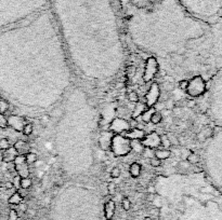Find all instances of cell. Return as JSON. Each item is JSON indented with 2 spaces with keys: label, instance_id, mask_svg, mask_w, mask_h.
Instances as JSON below:
<instances>
[{
  "label": "cell",
  "instance_id": "obj_1",
  "mask_svg": "<svg viewBox=\"0 0 222 220\" xmlns=\"http://www.w3.org/2000/svg\"><path fill=\"white\" fill-rule=\"evenodd\" d=\"M201 63L212 70H222V14L212 33L206 34L201 44Z\"/></svg>",
  "mask_w": 222,
  "mask_h": 220
},
{
  "label": "cell",
  "instance_id": "obj_2",
  "mask_svg": "<svg viewBox=\"0 0 222 220\" xmlns=\"http://www.w3.org/2000/svg\"><path fill=\"white\" fill-rule=\"evenodd\" d=\"M206 139H210L206 157L209 170L207 177L222 194V128H213L211 135Z\"/></svg>",
  "mask_w": 222,
  "mask_h": 220
},
{
  "label": "cell",
  "instance_id": "obj_3",
  "mask_svg": "<svg viewBox=\"0 0 222 220\" xmlns=\"http://www.w3.org/2000/svg\"><path fill=\"white\" fill-rule=\"evenodd\" d=\"M183 7L203 18H218L222 14V0H178Z\"/></svg>",
  "mask_w": 222,
  "mask_h": 220
},
{
  "label": "cell",
  "instance_id": "obj_4",
  "mask_svg": "<svg viewBox=\"0 0 222 220\" xmlns=\"http://www.w3.org/2000/svg\"><path fill=\"white\" fill-rule=\"evenodd\" d=\"M207 109L210 110L212 120L222 128V70H219L210 85Z\"/></svg>",
  "mask_w": 222,
  "mask_h": 220
},
{
  "label": "cell",
  "instance_id": "obj_5",
  "mask_svg": "<svg viewBox=\"0 0 222 220\" xmlns=\"http://www.w3.org/2000/svg\"><path fill=\"white\" fill-rule=\"evenodd\" d=\"M47 0H0V21L38 8Z\"/></svg>",
  "mask_w": 222,
  "mask_h": 220
},
{
  "label": "cell",
  "instance_id": "obj_6",
  "mask_svg": "<svg viewBox=\"0 0 222 220\" xmlns=\"http://www.w3.org/2000/svg\"><path fill=\"white\" fill-rule=\"evenodd\" d=\"M112 151L117 157H123L131 152V140L123 137V135H114L112 137L111 147Z\"/></svg>",
  "mask_w": 222,
  "mask_h": 220
},
{
  "label": "cell",
  "instance_id": "obj_7",
  "mask_svg": "<svg viewBox=\"0 0 222 220\" xmlns=\"http://www.w3.org/2000/svg\"><path fill=\"white\" fill-rule=\"evenodd\" d=\"M187 94L191 96H199L206 91V84L201 76H195L192 80L189 81V85L186 87Z\"/></svg>",
  "mask_w": 222,
  "mask_h": 220
},
{
  "label": "cell",
  "instance_id": "obj_8",
  "mask_svg": "<svg viewBox=\"0 0 222 220\" xmlns=\"http://www.w3.org/2000/svg\"><path fill=\"white\" fill-rule=\"evenodd\" d=\"M158 71V63L155 57H148L145 64V70L143 74V80L145 82H150L154 77H156Z\"/></svg>",
  "mask_w": 222,
  "mask_h": 220
},
{
  "label": "cell",
  "instance_id": "obj_9",
  "mask_svg": "<svg viewBox=\"0 0 222 220\" xmlns=\"http://www.w3.org/2000/svg\"><path fill=\"white\" fill-rule=\"evenodd\" d=\"M160 96V89H159L158 83H152L150 89L147 91L146 95H145V105L147 108L154 107V105L156 104Z\"/></svg>",
  "mask_w": 222,
  "mask_h": 220
},
{
  "label": "cell",
  "instance_id": "obj_10",
  "mask_svg": "<svg viewBox=\"0 0 222 220\" xmlns=\"http://www.w3.org/2000/svg\"><path fill=\"white\" fill-rule=\"evenodd\" d=\"M140 141H141L142 146L144 148L154 149L160 146V136L157 133H155V132H152L151 134L145 135V137H144L143 139L140 140Z\"/></svg>",
  "mask_w": 222,
  "mask_h": 220
},
{
  "label": "cell",
  "instance_id": "obj_11",
  "mask_svg": "<svg viewBox=\"0 0 222 220\" xmlns=\"http://www.w3.org/2000/svg\"><path fill=\"white\" fill-rule=\"evenodd\" d=\"M110 130L112 132H115V133H123L126 131H129V122L126 121L125 119H120V118L114 119L110 125Z\"/></svg>",
  "mask_w": 222,
  "mask_h": 220
},
{
  "label": "cell",
  "instance_id": "obj_12",
  "mask_svg": "<svg viewBox=\"0 0 222 220\" xmlns=\"http://www.w3.org/2000/svg\"><path fill=\"white\" fill-rule=\"evenodd\" d=\"M25 121H26L25 118H22L20 116H14V114H12V116H10L8 118V124H9V126H11L16 132L23 131V127L26 124Z\"/></svg>",
  "mask_w": 222,
  "mask_h": 220
},
{
  "label": "cell",
  "instance_id": "obj_13",
  "mask_svg": "<svg viewBox=\"0 0 222 220\" xmlns=\"http://www.w3.org/2000/svg\"><path fill=\"white\" fill-rule=\"evenodd\" d=\"M123 136L130 140H141L145 137V132L141 128H130L123 133Z\"/></svg>",
  "mask_w": 222,
  "mask_h": 220
},
{
  "label": "cell",
  "instance_id": "obj_14",
  "mask_svg": "<svg viewBox=\"0 0 222 220\" xmlns=\"http://www.w3.org/2000/svg\"><path fill=\"white\" fill-rule=\"evenodd\" d=\"M13 148L16 150L18 154L26 155L28 152H30V145L27 141H24V140L15 141L14 145H13Z\"/></svg>",
  "mask_w": 222,
  "mask_h": 220
},
{
  "label": "cell",
  "instance_id": "obj_15",
  "mask_svg": "<svg viewBox=\"0 0 222 220\" xmlns=\"http://www.w3.org/2000/svg\"><path fill=\"white\" fill-rule=\"evenodd\" d=\"M18 155V152L13 147H10L2 152V162L3 163H13V160Z\"/></svg>",
  "mask_w": 222,
  "mask_h": 220
},
{
  "label": "cell",
  "instance_id": "obj_16",
  "mask_svg": "<svg viewBox=\"0 0 222 220\" xmlns=\"http://www.w3.org/2000/svg\"><path fill=\"white\" fill-rule=\"evenodd\" d=\"M115 209H116V205L113 200H110L105 203L104 205V216L107 220H111L115 214Z\"/></svg>",
  "mask_w": 222,
  "mask_h": 220
},
{
  "label": "cell",
  "instance_id": "obj_17",
  "mask_svg": "<svg viewBox=\"0 0 222 220\" xmlns=\"http://www.w3.org/2000/svg\"><path fill=\"white\" fill-rule=\"evenodd\" d=\"M15 170L18 172V175L21 177V178H27L29 176V167H28V164L23 163V164H18V165H14Z\"/></svg>",
  "mask_w": 222,
  "mask_h": 220
},
{
  "label": "cell",
  "instance_id": "obj_18",
  "mask_svg": "<svg viewBox=\"0 0 222 220\" xmlns=\"http://www.w3.org/2000/svg\"><path fill=\"white\" fill-rule=\"evenodd\" d=\"M171 155V151L168 149H158L154 152V157L159 160H166V159H169Z\"/></svg>",
  "mask_w": 222,
  "mask_h": 220
},
{
  "label": "cell",
  "instance_id": "obj_19",
  "mask_svg": "<svg viewBox=\"0 0 222 220\" xmlns=\"http://www.w3.org/2000/svg\"><path fill=\"white\" fill-rule=\"evenodd\" d=\"M129 173L130 175H131V177H133V178L139 177L140 174H141V165L139 163H137V162L132 163L129 167Z\"/></svg>",
  "mask_w": 222,
  "mask_h": 220
},
{
  "label": "cell",
  "instance_id": "obj_20",
  "mask_svg": "<svg viewBox=\"0 0 222 220\" xmlns=\"http://www.w3.org/2000/svg\"><path fill=\"white\" fill-rule=\"evenodd\" d=\"M147 109L146 107V105H145V103H137V107H135V112L132 113V116H131V119H135L137 117L139 116H141L142 113L145 111V110Z\"/></svg>",
  "mask_w": 222,
  "mask_h": 220
},
{
  "label": "cell",
  "instance_id": "obj_21",
  "mask_svg": "<svg viewBox=\"0 0 222 220\" xmlns=\"http://www.w3.org/2000/svg\"><path fill=\"white\" fill-rule=\"evenodd\" d=\"M22 201H23V199H22V196L20 195V193H18V191L14 192V193L9 197V200H8L9 204H11V205H18V204H21L22 203Z\"/></svg>",
  "mask_w": 222,
  "mask_h": 220
},
{
  "label": "cell",
  "instance_id": "obj_22",
  "mask_svg": "<svg viewBox=\"0 0 222 220\" xmlns=\"http://www.w3.org/2000/svg\"><path fill=\"white\" fill-rule=\"evenodd\" d=\"M131 149H133L135 151H137V153H143L145 148L142 146V144L140 140H131Z\"/></svg>",
  "mask_w": 222,
  "mask_h": 220
},
{
  "label": "cell",
  "instance_id": "obj_23",
  "mask_svg": "<svg viewBox=\"0 0 222 220\" xmlns=\"http://www.w3.org/2000/svg\"><path fill=\"white\" fill-rule=\"evenodd\" d=\"M162 121V114L159 111H154L153 114L151 116L150 122H152L153 124H159Z\"/></svg>",
  "mask_w": 222,
  "mask_h": 220
},
{
  "label": "cell",
  "instance_id": "obj_24",
  "mask_svg": "<svg viewBox=\"0 0 222 220\" xmlns=\"http://www.w3.org/2000/svg\"><path fill=\"white\" fill-rule=\"evenodd\" d=\"M25 158H26V163L28 164V165H32V164H35L38 161V157H37L36 153H34L33 151L28 152L26 155H25Z\"/></svg>",
  "mask_w": 222,
  "mask_h": 220
},
{
  "label": "cell",
  "instance_id": "obj_25",
  "mask_svg": "<svg viewBox=\"0 0 222 220\" xmlns=\"http://www.w3.org/2000/svg\"><path fill=\"white\" fill-rule=\"evenodd\" d=\"M155 111V109H154L153 107L152 108H147L145 111H144L143 113L141 114L142 117V120H143V122L147 123V122H150V120H151V116L153 114V112Z\"/></svg>",
  "mask_w": 222,
  "mask_h": 220
},
{
  "label": "cell",
  "instance_id": "obj_26",
  "mask_svg": "<svg viewBox=\"0 0 222 220\" xmlns=\"http://www.w3.org/2000/svg\"><path fill=\"white\" fill-rule=\"evenodd\" d=\"M9 108H10L9 101H6V99H3L2 97L0 98V113H2V114L7 113L9 111Z\"/></svg>",
  "mask_w": 222,
  "mask_h": 220
},
{
  "label": "cell",
  "instance_id": "obj_27",
  "mask_svg": "<svg viewBox=\"0 0 222 220\" xmlns=\"http://www.w3.org/2000/svg\"><path fill=\"white\" fill-rule=\"evenodd\" d=\"M32 186H33V180H32L29 177H27V178H21L20 188H22V189H29Z\"/></svg>",
  "mask_w": 222,
  "mask_h": 220
},
{
  "label": "cell",
  "instance_id": "obj_28",
  "mask_svg": "<svg viewBox=\"0 0 222 220\" xmlns=\"http://www.w3.org/2000/svg\"><path fill=\"white\" fill-rule=\"evenodd\" d=\"M34 132V126L32 123H26V124L24 125V127H23V131H22V133L24 135H26V136H30V135L33 134Z\"/></svg>",
  "mask_w": 222,
  "mask_h": 220
},
{
  "label": "cell",
  "instance_id": "obj_29",
  "mask_svg": "<svg viewBox=\"0 0 222 220\" xmlns=\"http://www.w3.org/2000/svg\"><path fill=\"white\" fill-rule=\"evenodd\" d=\"M10 147H11V144H10L8 138H1L0 139V151H4Z\"/></svg>",
  "mask_w": 222,
  "mask_h": 220
},
{
  "label": "cell",
  "instance_id": "obj_30",
  "mask_svg": "<svg viewBox=\"0 0 222 220\" xmlns=\"http://www.w3.org/2000/svg\"><path fill=\"white\" fill-rule=\"evenodd\" d=\"M186 161H187L190 164H197L198 162L201 161V159H199V157H198L197 154H195V153H191V154L187 157Z\"/></svg>",
  "mask_w": 222,
  "mask_h": 220
},
{
  "label": "cell",
  "instance_id": "obj_31",
  "mask_svg": "<svg viewBox=\"0 0 222 220\" xmlns=\"http://www.w3.org/2000/svg\"><path fill=\"white\" fill-rule=\"evenodd\" d=\"M7 127H9V124H8V118H6L4 114L0 113V128L4 130V128H7Z\"/></svg>",
  "mask_w": 222,
  "mask_h": 220
},
{
  "label": "cell",
  "instance_id": "obj_32",
  "mask_svg": "<svg viewBox=\"0 0 222 220\" xmlns=\"http://www.w3.org/2000/svg\"><path fill=\"white\" fill-rule=\"evenodd\" d=\"M160 145H162V146H164V149H168L169 147L171 146L170 140H169L168 136L164 135V136L160 137Z\"/></svg>",
  "mask_w": 222,
  "mask_h": 220
},
{
  "label": "cell",
  "instance_id": "obj_33",
  "mask_svg": "<svg viewBox=\"0 0 222 220\" xmlns=\"http://www.w3.org/2000/svg\"><path fill=\"white\" fill-rule=\"evenodd\" d=\"M23 163H26V158H25V155L18 154L15 157L14 160H13V164H14V165H18V164H23Z\"/></svg>",
  "mask_w": 222,
  "mask_h": 220
},
{
  "label": "cell",
  "instance_id": "obj_34",
  "mask_svg": "<svg viewBox=\"0 0 222 220\" xmlns=\"http://www.w3.org/2000/svg\"><path fill=\"white\" fill-rule=\"evenodd\" d=\"M49 123H50V116L49 114L41 116V118H40V124H41V126L46 127V126H48Z\"/></svg>",
  "mask_w": 222,
  "mask_h": 220
},
{
  "label": "cell",
  "instance_id": "obj_35",
  "mask_svg": "<svg viewBox=\"0 0 222 220\" xmlns=\"http://www.w3.org/2000/svg\"><path fill=\"white\" fill-rule=\"evenodd\" d=\"M121 205H123V208L125 211H128L130 209V207H131V202H130V200L128 197H123V201H121Z\"/></svg>",
  "mask_w": 222,
  "mask_h": 220
},
{
  "label": "cell",
  "instance_id": "obj_36",
  "mask_svg": "<svg viewBox=\"0 0 222 220\" xmlns=\"http://www.w3.org/2000/svg\"><path fill=\"white\" fill-rule=\"evenodd\" d=\"M110 175H111V177L113 179L118 178V177L120 176V168H119V167H113Z\"/></svg>",
  "mask_w": 222,
  "mask_h": 220
},
{
  "label": "cell",
  "instance_id": "obj_37",
  "mask_svg": "<svg viewBox=\"0 0 222 220\" xmlns=\"http://www.w3.org/2000/svg\"><path fill=\"white\" fill-rule=\"evenodd\" d=\"M172 60H173L177 65H180L181 63L184 60V56H183V55H180V54H173V55H172Z\"/></svg>",
  "mask_w": 222,
  "mask_h": 220
},
{
  "label": "cell",
  "instance_id": "obj_38",
  "mask_svg": "<svg viewBox=\"0 0 222 220\" xmlns=\"http://www.w3.org/2000/svg\"><path fill=\"white\" fill-rule=\"evenodd\" d=\"M18 211H16V209H10L8 220H18Z\"/></svg>",
  "mask_w": 222,
  "mask_h": 220
},
{
  "label": "cell",
  "instance_id": "obj_39",
  "mask_svg": "<svg viewBox=\"0 0 222 220\" xmlns=\"http://www.w3.org/2000/svg\"><path fill=\"white\" fill-rule=\"evenodd\" d=\"M150 162H151V165H152L153 167H159L160 165H162V160H159V159L155 158V157L151 158Z\"/></svg>",
  "mask_w": 222,
  "mask_h": 220
},
{
  "label": "cell",
  "instance_id": "obj_40",
  "mask_svg": "<svg viewBox=\"0 0 222 220\" xmlns=\"http://www.w3.org/2000/svg\"><path fill=\"white\" fill-rule=\"evenodd\" d=\"M128 99L132 103H138L139 101V96L135 92H130L128 94Z\"/></svg>",
  "mask_w": 222,
  "mask_h": 220
},
{
  "label": "cell",
  "instance_id": "obj_41",
  "mask_svg": "<svg viewBox=\"0 0 222 220\" xmlns=\"http://www.w3.org/2000/svg\"><path fill=\"white\" fill-rule=\"evenodd\" d=\"M107 191L111 195L115 194V192H116V184H115L114 182H110V184H107Z\"/></svg>",
  "mask_w": 222,
  "mask_h": 220
},
{
  "label": "cell",
  "instance_id": "obj_42",
  "mask_svg": "<svg viewBox=\"0 0 222 220\" xmlns=\"http://www.w3.org/2000/svg\"><path fill=\"white\" fill-rule=\"evenodd\" d=\"M165 106H166V109L167 110H172L176 108V104L174 101H172L171 99H168V101H165Z\"/></svg>",
  "mask_w": 222,
  "mask_h": 220
},
{
  "label": "cell",
  "instance_id": "obj_43",
  "mask_svg": "<svg viewBox=\"0 0 222 220\" xmlns=\"http://www.w3.org/2000/svg\"><path fill=\"white\" fill-rule=\"evenodd\" d=\"M168 138H169V140H170V144H171V145H173V146H178V145H179V143H180V141H179V139L177 138V136H176V135H173V134L169 135Z\"/></svg>",
  "mask_w": 222,
  "mask_h": 220
},
{
  "label": "cell",
  "instance_id": "obj_44",
  "mask_svg": "<svg viewBox=\"0 0 222 220\" xmlns=\"http://www.w3.org/2000/svg\"><path fill=\"white\" fill-rule=\"evenodd\" d=\"M20 181H21V177L20 176H15L14 178H13V186H14L15 188H18V189H20Z\"/></svg>",
  "mask_w": 222,
  "mask_h": 220
},
{
  "label": "cell",
  "instance_id": "obj_45",
  "mask_svg": "<svg viewBox=\"0 0 222 220\" xmlns=\"http://www.w3.org/2000/svg\"><path fill=\"white\" fill-rule=\"evenodd\" d=\"M187 85H189V81L187 80H181L180 82H179V87H180L181 90H186Z\"/></svg>",
  "mask_w": 222,
  "mask_h": 220
},
{
  "label": "cell",
  "instance_id": "obj_46",
  "mask_svg": "<svg viewBox=\"0 0 222 220\" xmlns=\"http://www.w3.org/2000/svg\"><path fill=\"white\" fill-rule=\"evenodd\" d=\"M129 126L130 128H137V126H138V121H137V119H131L129 121Z\"/></svg>",
  "mask_w": 222,
  "mask_h": 220
},
{
  "label": "cell",
  "instance_id": "obj_47",
  "mask_svg": "<svg viewBox=\"0 0 222 220\" xmlns=\"http://www.w3.org/2000/svg\"><path fill=\"white\" fill-rule=\"evenodd\" d=\"M18 207H20V209H21L23 213H26L27 209H28V206H27V204H23V203H21V204H18Z\"/></svg>",
  "mask_w": 222,
  "mask_h": 220
},
{
  "label": "cell",
  "instance_id": "obj_48",
  "mask_svg": "<svg viewBox=\"0 0 222 220\" xmlns=\"http://www.w3.org/2000/svg\"><path fill=\"white\" fill-rule=\"evenodd\" d=\"M36 213L37 211H35V209H29V208H28L26 211V214L29 215V217H35V216H36Z\"/></svg>",
  "mask_w": 222,
  "mask_h": 220
},
{
  "label": "cell",
  "instance_id": "obj_49",
  "mask_svg": "<svg viewBox=\"0 0 222 220\" xmlns=\"http://www.w3.org/2000/svg\"><path fill=\"white\" fill-rule=\"evenodd\" d=\"M4 188H6V189H8V190H10V189H13V188H14V186H13V182L7 181L6 184H4Z\"/></svg>",
  "mask_w": 222,
  "mask_h": 220
},
{
  "label": "cell",
  "instance_id": "obj_50",
  "mask_svg": "<svg viewBox=\"0 0 222 220\" xmlns=\"http://www.w3.org/2000/svg\"><path fill=\"white\" fill-rule=\"evenodd\" d=\"M195 105H196V103L194 101H192V99H191V101H187V103H186V106L190 108H193Z\"/></svg>",
  "mask_w": 222,
  "mask_h": 220
},
{
  "label": "cell",
  "instance_id": "obj_51",
  "mask_svg": "<svg viewBox=\"0 0 222 220\" xmlns=\"http://www.w3.org/2000/svg\"><path fill=\"white\" fill-rule=\"evenodd\" d=\"M165 87H166V91H167V92H169V91H171V90L173 89V85H172V84H170V83H166Z\"/></svg>",
  "mask_w": 222,
  "mask_h": 220
},
{
  "label": "cell",
  "instance_id": "obj_52",
  "mask_svg": "<svg viewBox=\"0 0 222 220\" xmlns=\"http://www.w3.org/2000/svg\"><path fill=\"white\" fill-rule=\"evenodd\" d=\"M2 163V152H0V164Z\"/></svg>",
  "mask_w": 222,
  "mask_h": 220
},
{
  "label": "cell",
  "instance_id": "obj_53",
  "mask_svg": "<svg viewBox=\"0 0 222 220\" xmlns=\"http://www.w3.org/2000/svg\"><path fill=\"white\" fill-rule=\"evenodd\" d=\"M2 187V180H1V178H0V188Z\"/></svg>",
  "mask_w": 222,
  "mask_h": 220
},
{
  "label": "cell",
  "instance_id": "obj_54",
  "mask_svg": "<svg viewBox=\"0 0 222 220\" xmlns=\"http://www.w3.org/2000/svg\"><path fill=\"white\" fill-rule=\"evenodd\" d=\"M0 205H1V202H0Z\"/></svg>",
  "mask_w": 222,
  "mask_h": 220
},
{
  "label": "cell",
  "instance_id": "obj_55",
  "mask_svg": "<svg viewBox=\"0 0 222 220\" xmlns=\"http://www.w3.org/2000/svg\"><path fill=\"white\" fill-rule=\"evenodd\" d=\"M0 98H1V96H0Z\"/></svg>",
  "mask_w": 222,
  "mask_h": 220
}]
</instances>
